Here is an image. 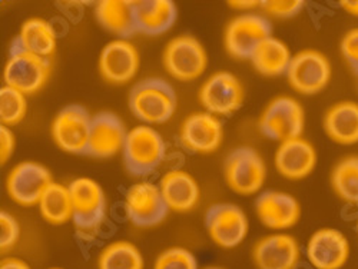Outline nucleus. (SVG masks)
Segmentation results:
<instances>
[{
	"instance_id": "12",
	"label": "nucleus",
	"mask_w": 358,
	"mask_h": 269,
	"mask_svg": "<svg viewBox=\"0 0 358 269\" xmlns=\"http://www.w3.org/2000/svg\"><path fill=\"white\" fill-rule=\"evenodd\" d=\"M244 87L238 78L221 71L208 78L199 89V102L215 116H228L236 112L244 102Z\"/></svg>"
},
{
	"instance_id": "27",
	"label": "nucleus",
	"mask_w": 358,
	"mask_h": 269,
	"mask_svg": "<svg viewBox=\"0 0 358 269\" xmlns=\"http://www.w3.org/2000/svg\"><path fill=\"white\" fill-rule=\"evenodd\" d=\"M291 52L288 46L277 38L265 39L251 56L252 66L264 76L287 75L291 64Z\"/></svg>"
},
{
	"instance_id": "42",
	"label": "nucleus",
	"mask_w": 358,
	"mask_h": 269,
	"mask_svg": "<svg viewBox=\"0 0 358 269\" xmlns=\"http://www.w3.org/2000/svg\"><path fill=\"white\" fill-rule=\"evenodd\" d=\"M357 232H358V222H357Z\"/></svg>"
},
{
	"instance_id": "17",
	"label": "nucleus",
	"mask_w": 358,
	"mask_h": 269,
	"mask_svg": "<svg viewBox=\"0 0 358 269\" xmlns=\"http://www.w3.org/2000/svg\"><path fill=\"white\" fill-rule=\"evenodd\" d=\"M98 66L106 82L124 85L132 80L139 69V53L129 41L115 39L103 46Z\"/></svg>"
},
{
	"instance_id": "2",
	"label": "nucleus",
	"mask_w": 358,
	"mask_h": 269,
	"mask_svg": "<svg viewBox=\"0 0 358 269\" xmlns=\"http://www.w3.org/2000/svg\"><path fill=\"white\" fill-rule=\"evenodd\" d=\"M69 192L78 235L83 239L95 238L106 214V198L101 185L94 179L78 177L69 184Z\"/></svg>"
},
{
	"instance_id": "16",
	"label": "nucleus",
	"mask_w": 358,
	"mask_h": 269,
	"mask_svg": "<svg viewBox=\"0 0 358 269\" xmlns=\"http://www.w3.org/2000/svg\"><path fill=\"white\" fill-rule=\"evenodd\" d=\"M224 128L220 119L210 112H195L181 125L179 139L194 154H211L220 147Z\"/></svg>"
},
{
	"instance_id": "20",
	"label": "nucleus",
	"mask_w": 358,
	"mask_h": 269,
	"mask_svg": "<svg viewBox=\"0 0 358 269\" xmlns=\"http://www.w3.org/2000/svg\"><path fill=\"white\" fill-rule=\"evenodd\" d=\"M255 212L264 226L274 231H284L292 228L300 219L301 206L287 192L266 191L257 198Z\"/></svg>"
},
{
	"instance_id": "25",
	"label": "nucleus",
	"mask_w": 358,
	"mask_h": 269,
	"mask_svg": "<svg viewBox=\"0 0 358 269\" xmlns=\"http://www.w3.org/2000/svg\"><path fill=\"white\" fill-rule=\"evenodd\" d=\"M324 131L338 145L358 143V103L343 101L324 115Z\"/></svg>"
},
{
	"instance_id": "10",
	"label": "nucleus",
	"mask_w": 358,
	"mask_h": 269,
	"mask_svg": "<svg viewBox=\"0 0 358 269\" xmlns=\"http://www.w3.org/2000/svg\"><path fill=\"white\" fill-rule=\"evenodd\" d=\"M208 235L220 248L231 249L240 245L248 235V218L234 203L213 205L205 215Z\"/></svg>"
},
{
	"instance_id": "41",
	"label": "nucleus",
	"mask_w": 358,
	"mask_h": 269,
	"mask_svg": "<svg viewBox=\"0 0 358 269\" xmlns=\"http://www.w3.org/2000/svg\"><path fill=\"white\" fill-rule=\"evenodd\" d=\"M50 269H62V268H50Z\"/></svg>"
},
{
	"instance_id": "30",
	"label": "nucleus",
	"mask_w": 358,
	"mask_h": 269,
	"mask_svg": "<svg viewBox=\"0 0 358 269\" xmlns=\"http://www.w3.org/2000/svg\"><path fill=\"white\" fill-rule=\"evenodd\" d=\"M331 187L341 201L358 205V157H347L334 166Z\"/></svg>"
},
{
	"instance_id": "9",
	"label": "nucleus",
	"mask_w": 358,
	"mask_h": 269,
	"mask_svg": "<svg viewBox=\"0 0 358 269\" xmlns=\"http://www.w3.org/2000/svg\"><path fill=\"white\" fill-rule=\"evenodd\" d=\"M206 65V52L194 36H178L165 46L164 66L176 80L189 82L198 79L205 72Z\"/></svg>"
},
{
	"instance_id": "39",
	"label": "nucleus",
	"mask_w": 358,
	"mask_h": 269,
	"mask_svg": "<svg viewBox=\"0 0 358 269\" xmlns=\"http://www.w3.org/2000/svg\"><path fill=\"white\" fill-rule=\"evenodd\" d=\"M340 5L347 13L358 17V0H341Z\"/></svg>"
},
{
	"instance_id": "13",
	"label": "nucleus",
	"mask_w": 358,
	"mask_h": 269,
	"mask_svg": "<svg viewBox=\"0 0 358 269\" xmlns=\"http://www.w3.org/2000/svg\"><path fill=\"white\" fill-rule=\"evenodd\" d=\"M52 182L48 168L36 162H22L9 172L6 191L13 202L22 206H34L39 205Z\"/></svg>"
},
{
	"instance_id": "19",
	"label": "nucleus",
	"mask_w": 358,
	"mask_h": 269,
	"mask_svg": "<svg viewBox=\"0 0 358 269\" xmlns=\"http://www.w3.org/2000/svg\"><path fill=\"white\" fill-rule=\"evenodd\" d=\"M300 245L288 233L264 236L255 244L252 258L258 269H295L300 262Z\"/></svg>"
},
{
	"instance_id": "21",
	"label": "nucleus",
	"mask_w": 358,
	"mask_h": 269,
	"mask_svg": "<svg viewBox=\"0 0 358 269\" xmlns=\"http://www.w3.org/2000/svg\"><path fill=\"white\" fill-rule=\"evenodd\" d=\"M274 163L281 176L289 181H300L315 169L317 151L307 139L295 138L280 143Z\"/></svg>"
},
{
	"instance_id": "14",
	"label": "nucleus",
	"mask_w": 358,
	"mask_h": 269,
	"mask_svg": "<svg viewBox=\"0 0 358 269\" xmlns=\"http://www.w3.org/2000/svg\"><path fill=\"white\" fill-rule=\"evenodd\" d=\"M125 211L129 221L139 228L159 225L168 215L169 208L159 187L151 182L132 185L125 196Z\"/></svg>"
},
{
	"instance_id": "6",
	"label": "nucleus",
	"mask_w": 358,
	"mask_h": 269,
	"mask_svg": "<svg viewBox=\"0 0 358 269\" xmlns=\"http://www.w3.org/2000/svg\"><path fill=\"white\" fill-rule=\"evenodd\" d=\"M287 79L295 92L315 95L330 83V61L315 49H304L292 56L287 71Z\"/></svg>"
},
{
	"instance_id": "15",
	"label": "nucleus",
	"mask_w": 358,
	"mask_h": 269,
	"mask_svg": "<svg viewBox=\"0 0 358 269\" xmlns=\"http://www.w3.org/2000/svg\"><path fill=\"white\" fill-rule=\"evenodd\" d=\"M347 236L334 228H322L311 235L306 255L315 269H341L350 259Z\"/></svg>"
},
{
	"instance_id": "31",
	"label": "nucleus",
	"mask_w": 358,
	"mask_h": 269,
	"mask_svg": "<svg viewBox=\"0 0 358 269\" xmlns=\"http://www.w3.org/2000/svg\"><path fill=\"white\" fill-rule=\"evenodd\" d=\"M27 112L26 95L8 85L0 89V122L2 126H15L23 121Z\"/></svg>"
},
{
	"instance_id": "28",
	"label": "nucleus",
	"mask_w": 358,
	"mask_h": 269,
	"mask_svg": "<svg viewBox=\"0 0 358 269\" xmlns=\"http://www.w3.org/2000/svg\"><path fill=\"white\" fill-rule=\"evenodd\" d=\"M39 211L42 218L52 225H64L71 221L73 206L69 187L52 182L39 202Z\"/></svg>"
},
{
	"instance_id": "29",
	"label": "nucleus",
	"mask_w": 358,
	"mask_h": 269,
	"mask_svg": "<svg viewBox=\"0 0 358 269\" xmlns=\"http://www.w3.org/2000/svg\"><path fill=\"white\" fill-rule=\"evenodd\" d=\"M141 251L128 241H116L105 247L98 258V269H143Z\"/></svg>"
},
{
	"instance_id": "32",
	"label": "nucleus",
	"mask_w": 358,
	"mask_h": 269,
	"mask_svg": "<svg viewBox=\"0 0 358 269\" xmlns=\"http://www.w3.org/2000/svg\"><path fill=\"white\" fill-rule=\"evenodd\" d=\"M154 269H198V262L188 249L173 247L157 258Z\"/></svg>"
},
{
	"instance_id": "3",
	"label": "nucleus",
	"mask_w": 358,
	"mask_h": 269,
	"mask_svg": "<svg viewBox=\"0 0 358 269\" xmlns=\"http://www.w3.org/2000/svg\"><path fill=\"white\" fill-rule=\"evenodd\" d=\"M166 154L164 138L151 126H136L128 132L122 155L128 172L145 176L155 172Z\"/></svg>"
},
{
	"instance_id": "11",
	"label": "nucleus",
	"mask_w": 358,
	"mask_h": 269,
	"mask_svg": "<svg viewBox=\"0 0 358 269\" xmlns=\"http://www.w3.org/2000/svg\"><path fill=\"white\" fill-rule=\"evenodd\" d=\"M92 116L80 105H69L59 112L52 122L55 143L68 154H86Z\"/></svg>"
},
{
	"instance_id": "7",
	"label": "nucleus",
	"mask_w": 358,
	"mask_h": 269,
	"mask_svg": "<svg viewBox=\"0 0 358 269\" xmlns=\"http://www.w3.org/2000/svg\"><path fill=\"white\" fill-rule=\"evenodd\" d=\"M265 163L252 147H236L225 159L224 176L227 185L240 195L257 194L265 182Z\"/></svg>"
},
{
	"instance_id": "33",
	"label": "nucleus",
	"mask_w": 358,
	"mask_h": 269,
	"mask_svg": "<svg viewBox=\"0 0 358 269\" xmlns=\"http://www.w3.org/2000/svg\"><path fill=\"white\" fill-rule=\"evenodd\" d=\"M304 3L303 0H265L261 2V8L274 17L289 19L303 10Z\"/></svg>"
},
{
	"instance_id": "5",
	"label": "nucleus",
	"mask_w": 358,
	"mask_h": 269,
	"mask_svg": "<svg viewBox=\"0 0 358 269\" xmlns=\"http://www.w3.org/2000/svg\"><path fill=\"white\" fill-rule=\"evenodd\" d=\"M52 72L50 59L10 48L9 61L3 71L5 83L24 95H34L45 86Z\"/></svg>"
},
{
	"instance_id": "37",
	"label": "nucleus",
	"mask_w": 358,
	"mask_h": 269,
	"mask_svg": "<svg viewBox=\"0 0 358 269\" xmlns=\"http://www.w3.org/2000/svg\"><path fill=\"white\" fill-rule=\"evenodd\" d=\"M0 269H31L24 261L16 259V258H8L0 263Z\"/></svg>"
},
{
	"instance_id": "4",
	"label": "nucleus",
	"mask_w": 358,
	"mask_h": 269,
	"mask_svg": "<svg viewBox=\"0 0 358 269\" xmlns=\"http://www.w3.org/2000/svg\"><path fill=\"white\" fill-rule=\"evenodd\" d=\"M258 126L262 135L282 143L301 138L306 126V113L300 102L281 95L266 105Z\"/></svg>"
},
{
	"instance_id": "35",
	"label": "nucleus",
	"mask_w": 358,
	"mask_h": 269,
	"mask_svg": "<svg viewBox=\"0 0 358 269\" xmlns=\"http://www.w3.org/2000/svg\"><path fill=\"white\" fill-rule=\"evenodd\" d=\"M341 53L351 71L358 75V27L348 31L341 41Z\"/></svg>"
},
{
	"instance_id": "23",
	"label": "nucleus",
	"mask_w": 358,
	"mask_h": 269,
	"mask_svg": "<svg viewBox=\"0 0 358 269\" xmlns=\"http://www.w3.org/2000/svg\"><path fill=\"white\" fill-rule=\"evenodd\" d=\"M138 32L145 35H162L173 26L178 10L172 0H141L134 2Z\"/></svg>"
},
{
	"instance_id": "1",
	"label": "nucleus",
	"mask_w": 358,
	"mask_h": 269,
	"mask_svg": "<svg viewBox=\"0 0 358 269\" xmlns=\"http://www.w3.org/2000/svg\"><path fill=\"white\" fill-rule=\"evenodd\" d=\"M129 109L145 124H165L176 109V94L166 80L148 78L131 89Z\"/></svg>"
},
{
	"instance_id": "18",
	"label": "nucleus",
	"mask_w": 358,
	"mask_h": 269,
	"mask_svg": "<svg viewBox=\"0 0 358 269\" xmlns=\"http://www.w3.org/2000/svg\"><path fill=\"white\" fill-rule=\"evenodd\" d=\"M128 132L121 117L110 112H101L92 116L91 133L86 155L94 158H110L124 149Z\"/></svg>"
},
{
	"instance_id": "34",
	"label": "nucleus",
	"mask_w": 358,
	"mask_h": 269,
	"mask_svg": "<svg viewBox=\"0 0 358 269\" xmlns=\"http://www.w3.org/2000/svg\"><path fill=\"white\" fill-rule=\"evenodd\" d=\"M20 236V226L17 221L8 212H0V249L8 252L12 249Z\"/></svg>"
},
{
	"instance_id": "8",
	"label": "nucleus",
	"mask_w": 358,
	"mask_h": 269,
	"mask_svg": "<svg viewBox=\"0 0 358 269\" xmlns=\"http://www.w3.org/2000/svg\"><path fill=\"white\" fill-rule=\"evenodd\" d=\"M271 22L262 15L245 13L234 17L224 35L227 52L235 59H251L258 46L271 38Z\"/></svg>"
},
{
	"instance_id": "38",
	"label": "nucleus",
	"mask_w": 358,
	"mask_h": 269,
	"mask_svg": "<svg viewBox=\"0 0 358 269\" xmlns=\"http://www.w3.org/2000/svg\"><path fill=\"white\" fill-rule=\"evenodd\" d=\"M231 8H235V9H251V8H257V6H261V2H257V0H252V2H250V0H235V2H228Z\"/></svg>"
},
{
	"instance_id": "26",
	"label": "nucleus",
	"mask_w": 358,
	"mask_h": 269,
	"mask_svg": "<svg viewBox=\"0 0 358 269\" xmlns=\"http://www.w3.org/2000/svg\"><path fill=\"white\" fill-rule=\"evenodd\" d=\"M12 46L34 53L41 57L50 59L56 50V34L53 26L41 17L26 20Z\"/></svg>"
},
{
	"instance_id": "22",
	"label": "nucleus",
	"mask_w": 358,
	"mask_h": 269,
	"mask_svg": "<svg viewBox=\"0 0 358 269\" xmlns=\"http://www.w3.org/2000/svg\"><path fill=\"white\" fill-rule=\"evenodd\" d=\"M161 194L169 211L188 212L195 208L201 192L192 175L185 170H171L161 179Z\"/></svg>"
},
{
	"instance_id": "24",
	"label": "nucleus",
	"mask_w": 358,
	"mask_h": 269,
	"mask_svg": "<svg viewBox=\"0 0 358 269\" xmlns=\"http://www.w3.org/2000/svg\"><path fill=\"white\" fill-rule=\"evenodd\" d=\"M95 17L105 31L121 39L138 34L134 2L131 0H101L95 8Z\"/></svg>"
},
{
	"instance_id": "36",
	"label": "nucleus",
	"mask_w": 358,
	"mask_h": 269,
	"mask_svg": "<svg viewBox=\"0 0 358 269\" xmlns=\"http://www.w3.org/2000/svg\"><path fill=\"white\" fill-rule=\"evenodd\" d=\"M15 146L16 139L12 131L6 126L0 128V162H2V165H5L10 159L15 151Z\"/></svg>"
},
{
	"instance_id": "40",
	"label": "nucleus",
	"mask_w": 358,
	"mask_h": 269,
	"mask_svg": "<svg viewBox=\"0 0 358 269\" xmlns=\"http://www.w3.org/2000/svg\"><path fill=\"white\" fill-rule=\"evenodd\" d=\"M205 269H221V268H217V266H210V268H205Z\"/></svg>"
}]
</instances>
